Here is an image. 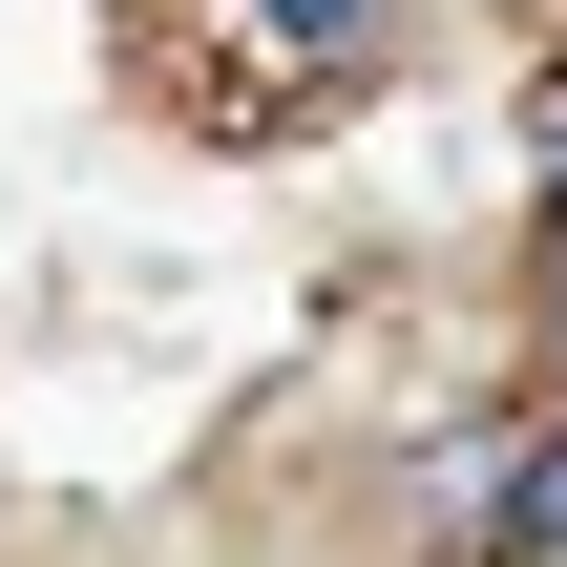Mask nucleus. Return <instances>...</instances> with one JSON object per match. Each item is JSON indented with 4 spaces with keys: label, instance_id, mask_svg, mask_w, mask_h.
I'll return each instance as SVG.
<instances>
[{
    "label": "nucleus",
    "instance_id": "4",
    "mask_svg": "<svg viewBox=\"0 0 567 567\" xmlns=\"http://www.w3.org/2000/svg\"><path fill=\"white\" fill-rule=\"evenodd\" d=\"M526 316H547V379H567V210H547V252H526Z\"/></svg>",
    "mask_w": 567,
    "mask_h": 567
},
{
    "label": "nucleus",
    "instance_id": "3",
    "mask_svg": "<svg viewBox=\"0 0 567 567\" xmlns=\"http://www.w3.org/2000/svg\"><path fill=\"white\" fill-rule=\"evenodd\" d=\"M505 567H567V421L526 442V505H505Z\"/></svg>",
    "mask_w": 567,
    "mask_h": 567
},
{
    "label": "nucleus",
    "instance_id": "5",
    "mask_svg": "<svg viewBox=\"0 0 567 567\" xmlns=\"http://www.w3.org/2000/svg\"><path fill=\"white\" fill-rule=\"evenodd\" d=\"M526 168H547V210H567V63H547V105H526Z\"/></svg>",
    "mask_w": 567,
    "mask_h": 567
},
{
    "label": "nucleus",
    "instance_id": "2",
    "mask_svg": "<svg viewBox=\"0 0 567 567\" xmlns=\"http://www.w3.org/2000/svg\"><path fill=\"white\" fill-rule=\"evenodd\" d=\"M526 442H547V421H442V442H421V526L505 567V505H526Z\"/></svg>",
    "mask_w": 567,
    "mask_h": 567
},
{
    "label": "nucleus",
    "instance_id": "1",
    "mask_svg": "<svg viewBox=\"0 0 567 567\" xmlns=\"http://www.w3.org/2000/svg\"><path fill=\"white\" fill-rule=\"evenodd\" d=\"M126 63L189 147H295L400 63V0H126Z\"/></svg>",
    "mask_w": 567,
    "mask_h": 567
}]
</instances>
